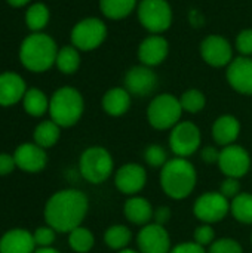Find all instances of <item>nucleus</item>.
Listing matches in <instances>:
<instances>
[{
	"instance_id": "obj_1",
	"label": "nucleus",
	"mask_w": 252,
	"mask_h": 253,
	"mask_svg": "<svg viewBox=\"0 0 252 253\" xmlns=\"http://www.w3.org/2000/svg\"><path fill=\"white\" fill-rule=\"evenodd\" d=\"M88 197L79 190H61L45 206V221L58 233H70L80 227L88 213Z\"/></svg>"
},
{
	"instance_id": "obj_2",
	"label": "nucleus",
	"mask_w": 252,
	"mask_h": 253,
	"mask_svg": "<svg viewBox=\"0 0 252 253\" xmlns=\"http://www.w3.org/2000/svg\"><path fill=\"white\" fill-rule=\"evenodd\" d=\"M58 47L55 40L43 33L27 36L19 46V61L31 73H45L56 61Z\"/></svg>"
},
{
	"instance_id": "obj_3",
	"label": "nucleus",
	"mask_w": 252,
	"mask_h": 253,
	"mask_svg": "<svg viewBox=\"0 0 252 253\" xmlns=\"http://www.w3.org/2000/svg\"><path fill=\"white\" fill-rule=\"evenodd\" d=\"M196 181L195 166L183 157L168 160L160 172V185L165 194L174 200L189 197L196 187Z\"/></svg>"
},
{
	"instance_id": "obj_4",
	"label": "nucleus",
	"mask_w": 252,
	"mask_h": 253,
	"mask_svg": "<svg viewBox=\"0 0 252 253\" xmlns=\"http://www.w3.org/2000/svg\"><path fill=\"white\" fill-rule=\"evenodd\" d=\"M85 110V102L80 92L71 86L59 87L49 99V114L59 127L74 126Z\"/></svg>"
},
{
	"instance_id": "obj_5",
	"label": "nucleus",
	"mask_w": 252,
	"mask_h": 253,
	"mask_svg": "<svg viewBox=\"0 0 252 253\" xmlns=\"http://www.w3.org/2000/svg\"><path fill=\"white\" fill-rule=\"evenodd\" d=\"M183 114V107L178 98L171 93L157 95L147 108L149 123L157 130L172 129L180 123Z\"/></svg>"
},
{
	"instance_id": "obj_6",
	"label": "nucleus",
	"mask_w": 252,
	"mask_h": 253,
	"mask_svg": "<svg viewBox=\"0 0 252 253\" xmlns=\"http://www.w3.org/2000/svg\"><path fill=\"white\" fill-rule=\"evenodd\" d=\"M111 154L102 147H89L85 150L79 160L82 176L91 184H101L108 179L113 172Z\"/></svg>"
},
{
	"instance_id": "obj_7",
	"label": "nucleus",
	"mask_w": 252,
	"mask_h": 253,
	"mask_svg": "<svg viewBox=\"0 0 252 253\" xmlns=\"http://www.w3.org/2000/svg\"><path fill=\"white\" fill-rule=\"evenodd\" d=\"M138 19L147 31L160 34L172 24V9L166 0H141L138 3Z\"/></svg>"
},
{
	"instance_id": "obj_8",
	"label": "nucleus",
	"mask_w": 252,
	"mask_h": 253,
	"mask_svg": "<svg viewBox=\"0 0 252 253\" xmlns=\"http://www.w3.org/2000/svg\"><path fill=\"white\" fill-rule=\"evenodd\" d=\"M107 37V27L98 18H85L71 30V43L79 50H94L102 44Z\"/></svg>"
},
{
	"instance_id": "obj_9",
	"label": "nucleus",
	"mask_w": 252,
	"mask_h": 253,
	"mask_svg": "<svg viewBox=\"0 0 252 253\" xmlns=\"http://www.w3.org/2000/svg\"><path fill=\"white\" fill-rule=\"evenodd\" d=\"M169 147L177 157H189L201 147V130L192 122H180L172 127Z\"/></svg>"
},
{
	"instance_id": "obj_10",
	"label": "nucleus",
	"mask_w": 252,
	"mask_h": 253,
	"mask_svg": "<svg viewBox=\"0 0 252 253\" xmlns=\"http://www.w3.org/2000/svg\"><path fill=\"white\" fill-rule=\"evenodd\" d=\"M230 211L229 199L221 193H205L196 202L193 212L196 218L205 224H215L226 218Z\"/></svg>"
},
{
	"instance_id": "obj_11",
	"label": "nucleus",
	"mask_w": 252,
	"mask_h": 253,
	"mask_svg": "<svg viewBox=\"0 0 252 253\" xmlns=\"http://www.w3.org/2000/svg\"><path fill=\"white\" fill-rule=\"evenodd\" d=\"M218 166L227 178H242L251 168V157L241 145H227L220 151Z\"/></svg>"
},
{
	"instance_id": "obj_12",
	"label": "nucleus",
	"mask_w": 252,
	"mask_h": 253,
	"mask_svg": "<svg viewBox=\"0 0 252 253\" xmlns=\"http://www.w3.org/2000/svg\"><path fill=\"white\" fill-rule=\"evenodd\" d=\"M201 55L203 61L212 67H226L233 61L232 44L221 36H208L201 43Z\"/></svg>"
},
{
	"instance_id": "obj_13",
	"label": "nucleus",
	"mask_w": 252,
	"mask_h": 253,
	"mask_svg": "<svg viewBox=\"0 0 252 253\" xmlns=\"http://www.w3.org/2000/svg\"><path fill=\"white\" fill-rule=\"evenodd\" d=\"M157 87V76L147 65L132 67L125 76V89L134 96H149Z\"/></svg>"
},
{
	"instance_id": "obj_14",
	"label": "nucleus",
	"mask_w": 252,
	"mask_h": 253,
	"mask_svg": "<svg viewBox=\"0 0 252 253\" xmlns=\"http://www.w3.org/2000/svg\"><path fill=\"white\" fill-rule=\"evenodd\" d=\"M137 243L140 253H169L171 240L168 231L157 224H147L138 233Z\"/></svg>"
},
{
	"instance_id": "obj_15",
	"label": "nucleus",
	"mask_w": 252,
	"mask_h": 253,
	"mask_svg": "<svg viewBox=\"0 0 252 253\" xmlns=\"http://www.w3.org/2000/svg\"><path fill=\"white\" fill-rule=\"evenodd\" d=\"M13 159L16 168L28 173H37L43 170L48 163V156L45 148L31 142H24L19 147H16L13 153Z\"/></svg>"
},
{
	"instance_id": "obj_16",
	"label": "nucleus",
	"mask_w": 252,
	"mask_h": 253,
	"mask_svg": "<svg viewBox=\"0 0 252 253\" xmlns=\"http://www.w3.org/2000/svg\"><path fill=\"white\" fill-rule=\"evenodd\" d=\"M147 182V173L143 166L137 163H128L122 166L114 176V184L117 190L123 194L132 196L140 193Z\"/></svg>"
},
{
	"instance_id": "obj_17",
	"label": "nucleus",
	"mask_w": 252,
	"mask_h": 253,
	"mask_svg": "<svg viewBox=\"0 0 252 253\" xmlns=\"http://www.w3.org/2000/svg\"><path fill=\"white\" fill-rule=\"evenodd\" d=\"M227 82L244 95H252V58H235L227 67Z\"/></svg>"
},
{
	"instance_id": "obj_18",
	"label": "nucleus",
	"mask_w": 252,
	"mask_h": 253,
	"mask_svg": "<svg viewBox=\"0 0 252 253\" xmlns=\"http://www.w3.org/2000/svg\"><path fill=\"white\" fill-rule=\"evenodd\" d=\"M168 50H169V44L166 39L159 34H153L140 43L138 58L143 65L154 67L165 61V58L168 56Z\"/></svg>"
},
{
	"instance_id": "obj_19",
	"label": "nucleus",
	"mask_w": 252,
	"mask_h": 253,
	"mask_svg": "<svg viewBox=\"0 0 252 253\" xmlns=\"http://www.w3.org/2000/svg\"><path fill=\"white\" fill-rule=\"evenodd\" d=\"M27 92L24 79L12 71L0 74V107H10L22 101Z\"/></svg>"
},
{
	"instance_id": "obj_20",
	"label": "nucleus",
	"mask_w": 252,
	"mask_h": 253,
	"mask_svg": "<svg viewBox=\"0 0 252 253\" xmlns=\"http://www.w3.org/2000/svg\"><path fill=\"white\" fill-rule=\"evenodd\" d=\"M36 243L30 231L13 228L0 239V253H34Z\"/></svg>"
},
{
	"instance_id": "obj_21",
	"label": "nucleus",
	"mask_w": 252,
	"mask_h": 253,
	"mask_svg": "<svg viewBox=\"0 0 252 253\" xmlns=\"http://www.w3.org/2000/svg\"><path fill=\"white\" fill-rule=\"evenodd\" d=\"M241 133V123L233 116H221L214 122L212 138L218 145L227 147L232 145Z\"/></svg>"
},
{
	"instance_id": "obj_22",
	"label": "nucleus",
	"mask_w": 252,
	"mask_h": 253,
	"mask_svg": "<svg viewBox=\"0 0 252 253\" xmlns=\"http://www.w3.org/2000/svg\"><path fill=\"white\" fill-rule=\"evenodd\" d=\"M131 107V93L125 87H113L102 96V108L113 117L123 116Z\"/></svg>"
},
{
	"instance_id": "obj_23",
	"label": "nucleus",
	"mask_w": 252,
	"mask_h": 253,
	"mask_svg": "<svg viewBox=\"0 0 252 253\" xmlns=\"http://www.w3.org/2000/svg\"><path fill=\"white\" fill-rule=\"evenodd\" d=\"M154 211L149 200L143 197H131L125 203V216L135 225H147L153 219Z\"/></svg>"
},
{
	"instance_id": "obj_24",
	"label": "nucleus",
	"mask_w": 252,
	"mask_h": 253,
	"mask_svg": "<svg viewBox=\"0 0 252 253\" xmlns=\"http://www.w3.org/2000/svg\"><path fill=\"white\" fill-rule=\"evenodd\" d=\"M22 105L25 113L31 117H42L46 111H49V99L37 87L27 89L22 98Z\"/></svg>"
},
{
	"instance_id": "obj_25",
	"label": "nucleus",
	"mask_w": 252,
	"mask_h": 253,
	"mask_svg": "<svg viewBox=\"0 0 252 253\" xmlns=\"http://www.w3.org/2000/svg\"><path fill=\"white\" fill-rule=\"evenodd\" d=\"M59 135H61L59 126L53 120H45L36 126L33 138H34V144L46 150L58 142Z\"/></svg>"
},
{
	"instance_id": "obj_26",
	"label": "nucleus",
	"mask_w": 252,
	"mask_h": 253,
	"mask_svg": "<svg viewBox=\"0 0 252 253\" xmlns=\"http://www.w3.org/2000/svg\"><path fill=\"white\" fill-rule=\"evenodd\" d=\"M137 6V0H100V9L110 19L126 18Z\"/></svg>"
},
{
	"instance_id": "obj_27",
	"label": "nucleus",
	"mask_w": 252,
	"mask_h": 253,
	"mask_svg": "<svg viewBox=\"0 0 252 253\" xmlns=\"http://www.w3.org/2000/svg\"><path fill=\"white\" fill-rule=\"evenodd\" d=\"M58 70L64 74H74L80 67V55L79 49L71 46H64L58 49L56 61H55Z\"/></svg>"
},
{
	"instance_id": "obj_28",
	"label": "nucleus",
	"mask_w": 252,
	"mask_h": 253,
	"mask_svg": "<svg viewBox=\"0 0 252 253\" xmlns=\"http://www.w3.org/2000/svg\"><path fill=\"white\" fill-rule=\"evenodd\" d=\"M49 18V9L43 3H34L25 12V24L33 33H40L48 25Z\"/></svg>"
},
{
	"instance_id": "obj_29",
	"label": "nucleus",
	"mask_w": 252,
	"mask_h": 253,
	"mask_svg": "<svg viewBox=\"0 0 252 253\" xmlns=\"http://www.w3.org/2000/svg\"><path fill=\"white\" fill-rule=\"evenodd\" d=\"M230 211L236 221L242 224H252V194H238L230 205Z\"/></svg>"
},
{
	"instance_id": "obj_30",
	"label": "nucleus",
	"mask_w": 252,
	"mask_h": 253,
	"mask_svg": "<svg viewBox=\"0 0 252 253\" xmlns=\"http://www.w3.org/2000/svg\"><path fill=\"white\" fill-rule=\"evenodd\" d=\"M131 230L125 225H113L104 234L105 245L113 251H123L131 242Z\"/></svg>"
},
{
	"instance_id": "obj_31",
	"label": "nucleus",
	"mask_w": 252,
	"mask_h": 253,
	"mask_svg": "<svg viewBox=\"0 0 252 253\" xmlns=\"http://www.w3.org/2000/svg\"><path fill=\"white\" fill-rule=\"evenodd\" d=\"M94 234L85 227H77L68 233V245L74 252L88 253L94 248Z\"/></svg>"
},
{
	"instance_id": "obj_32",
	"label": "nucleus",
	"mask_w": 252,
	"mask_h": 253,
	"mask_svg": "<svg viewBox=\"0 0 252 253\" xmlns=\"http://www.w3.org/2000/svg\"><path fill=\"white\" fill-rule=\"evenodd\" d=\"M181 107H183V111H187V113H199L201 110H203L205 104H206V99H205V95L198 90V89H189L183 93L181 99Z\"/></svg>"
},
{
	"instance_id": "obj_33",
	"label": "nucleus",
	"mask_w": 252,
	"mask_h": 253,
	"mask_svg": "<svg viewBox=\"0 0 252 253\" xmlns=\"http://www.w3.org/2000/svg\"><path fill=\"white\" fill-rule=\"evenodd\" d=\"M144 157H146V162L151 168H160V166L163 168L168 163L166 150L162 145H157V144L149 145L147 150L144 151Z\"/></svg>"
},
{
	"instance_id": "obj_34",
	"label": "nucleus",
	"mask_w": 252,
	"mask_h": 253,
	"mask_svg": "<svg viewBox=\"0 0 252 253\" xmlns=\"http://www.w3.org/2000/svg\"><path fill=\"white\" fill-rule=\"evenodd\" d=\"M208 253H244L242 246L233 239H220L209 246Z\"/></svg>"
},
{
	"instance_id": "obj_35",
	"label": "nucleus",
	"mask_w": 252,
	"mask_h": 253,
	"mask_svg": "<svg viewBox=\"0 0 252 253\" xmlns=\"http://www.w3.org/2000/svg\"><path fill=\"white\" fill-rule=\"evenodd\" d=\"M33 237H34L36 246H39V248H50L52 243L55 242V230L52 227H49V225L39 227L33 233Z\"/></svg>"
},
{
	"instance_id": "obj_36",
	"label": "nucleus",
	"mask_w": 252,
	"mask_h": 253,
	"mask_svg": "<svg viewBox=\"0 0 252 253\" xmlns=\"http://www.w3.org/2000/svg\"><path fill=\"white\" fill-rule=\"evenodd\" d=\"M214 237H215V233L212 230V227L209 224L206 225H201L196 228L195 231V243L201 245V246H211L214 243Z\"/></svg>"
},
{
	"instance_id": "obj_37",
	"label": "nucleus",
	"mask_w": 252,
	"mask_h": 253,
	"mask_svg": "<svg viewBox=\"0 0 252 253\" xmlns=\"http://www.w3.org/2000/svg\"><path fill=\"white\" fill-rule=\"evenodd\" d=\"M236 49L242 53V56H251L252 55V30H244L239 33L236 39Z\"/></svg>"
},
{
	"instance_id": "obj_38",
	"label": "nucleus",
	"mask_w": 252,
	"mask_h": 253,
	"mask_svg": "<svg viewBox=\"0 0 252 253\" xmlns=\"http://www.w3.org/2000/svg\"><path fill=\"white\" fill-rule=\"evenodd\" d=\"M241 191V184L236 178H226L220 187V193L226 197V199H235Z\"/></svg>"
},
{
	"instance_id": "obj_39",
	"label": "nucleus",
	"mask_w": 252,
	"mask_h": 253,
	"mask_svg": "<svg viewBox=\"0 0 252 253\" xmlns=\"http://www.w3.org/2000/svg\"><path fill=\"white\" fill-rule=\"evenodd\" d=\"M15 168H16V163H15L13 156L6 154V153H1L0 154V176H4V175L12 173Z\"/></svg>"
},
{
	"instance_id": "obj_40",
	"label": "nucleus",
	"mask_w": 252,
	"mask_h": 253,
	"mask_svg": "<svg viewBox=\"0 0 252 253\" xmlns=\"http://www.w3.org/2000/svg\"><path fill=\"white\" fill-rule=\"evenodd\" d=\"M169 253H206V252H205L203 246H201V245H198V243H192V242H189V243H183V245L175 246V248H174V249H172Z\"/></svg>"
},
{
	"instance_id": "obj_41",
	"label": "nucleus",
	"mask_w": 252,
	"mask_h": 253,
	"mask_svg": "<svg viewBox=\"0 0 252 253\" xmlns=\"http://www.w3.org/2000/svg\"><path fill=\"white\" fill-rule=\"evenodd\" d=\"M171 218V209L168 206H160L154 211V215H153V219H154V224L157 225H165Z\"/></svg>"
},
{
	"instance_id": "obj_42",
	"label": "nucleus",
	"mask_w": 252,
	"mask_h": 253,
	"mask_svg": "<svg viewBox=\"0 0 252 253\" xmlns=\"http://www.w3.org/2000/svg\"><path fill=\"white\" fill-rule=\"evenodd\" d=\"M202 159H203V162L205 163H208V165H212V163H218V159H220V151L215 148V147H211V145H208V147H205L203 150H202Z\"/></svg>"
},
{
	"instance_id": "obj_43",
	"label": "nucleus",
	"mask_w": 252,
	"mask_h": 253,
	"mask_svg": "<svg viewBox=\"0 0 252 253\" xmlns=\"http://www.w3.org/2000/svg\"><path fill=\"white\" fill-rule=\"evenodd\" d=\"M12 7H22V6H25L27 3H30L31 0H6Z\"/></svg>"
},
{
	"instance_id": "obj_44",
	"label": "nucleus",
	"mask_w": 252,
	"mask_h": 253,
	"mask_svg": "<svg viewBox=\"0 0 252 253\" xmlns=\"http://www.w3.org/2000/svg\"><path fill=\"white\" fill-rule=\"evenodd\" d=\"M34 253H59L58 251L52 249V248H39Z\"/></svg>"
},
{
	"instance_id": "obj_45",
	"label": "nucleus",
	"mask_w": 252,
	"mask_h": 253,
	"mask_svg": "<svg viewBox=\"0 0 252 253\" xmlns=\"http://www.w3.org/2000/svg\"><path fill=\"white\" fill-rule=\"evenodd\" d=\"M119 253H138V252H135V251H131V249H123V251H120Z\"/></svg>"
},
{
	"instance_id": "obj_46",
	"label": "nucleus",
	"mask_w": 252,
	"mask_h": 253,
	"mask_svg": "<svg viewBox=\"0 0 252 253\" xmlns=\"http://www.w3.org/2000/svg\"><path fill=\"white\" fill-rule=\"evenodd\" d=\"M251 240H252V237H251Z\"/></svg>"
}]
</instances>
